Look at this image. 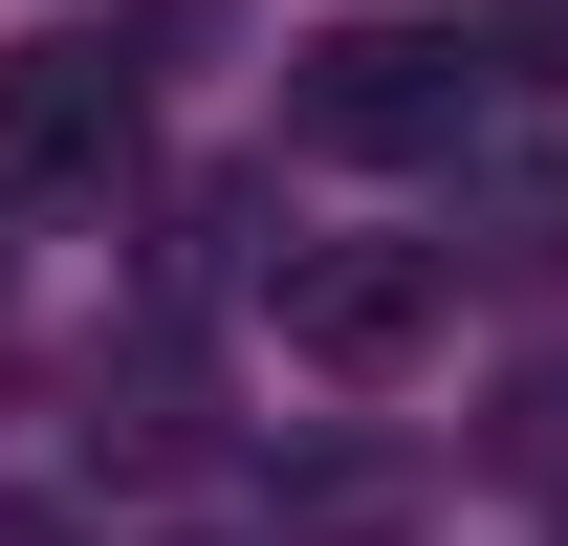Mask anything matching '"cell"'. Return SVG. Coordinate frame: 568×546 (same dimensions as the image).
<instances>
[{"instance_id": "1", "label": "cell", "mask_w": 568, "mask_h": 546, "mask_svg": "<svg viewBox=\"0 0 568 546\" xmlns=\"http://www.w3.org/2000/svg\"><path fill=\"white\" fill-rule=\"evenodd\" d=\"M503 44L481 22H328L306 67H284V132L306 153H372V175H437V153H481L503 132Z\"/></svg>"}, {"instance_id": "2", "label": "cell", "mask_w": 568, "mask_h": 546, "mask_svg": "<svg viewBox=\"0 0 568 546\" xmlns=\"http://www.w3.org/2000/svg\"><path fill=\"white\" fill-rule=\"evenodd\" d=\"M263 306H284V372L394 394V372L459 328V241H284V263H263Z\"/></svg>"}, {"instance_id": "3", "label": "cell", "mask_w": 568, "mask_h": 546, "mask_svg": "<svg viewBox=\"0 0 568 546\" xmlns=\"http://www.w3.org/2000/svg\"><path fill=\"white\" fill-rule=\"evenodd\" d=\"M132 153V44L110 22H44V44H0V198H67Z\"/></svg>"}, {"instance_id": "4", "label": "cell", "mask_w": 568, "mask_h": 546, "mask_svg": "<svg viewBox=\"0 0 568 546\" xmlns=\"http://www.w3.org/2000/svg\"><path fill=\"white\" fill-rule=\"evenodd\" d=\"M284 525H306V546H394V459H306Z\"/></svg>"}, {"instance_id": "5", "label": "cell", "mask_w": 568, "mask_h": 546, "mask_svg": "<svg viewBox=\"0 0 568 546\" xmlns=\"http://www.w3.org/2000/svg\"><path fill=\"white\" fill-rule=\"evenodd\" d=\"M503 459H525V481H568V372H525V394H503Z\"/></svg>"}, {"instance_id": "6", "label": "cell", "mask_w": 568, "mask_h": 546, "mask_svg": "<svg viewBox=\"0 0 568 546\" xmlns=\"http://www.w3.org/2000/svg\"><path fill=\"white\" fill-rule=\"evenodd\" d=\"M0 546H67V525H44V503H0Z\"/></svg>"}]
</instances>
